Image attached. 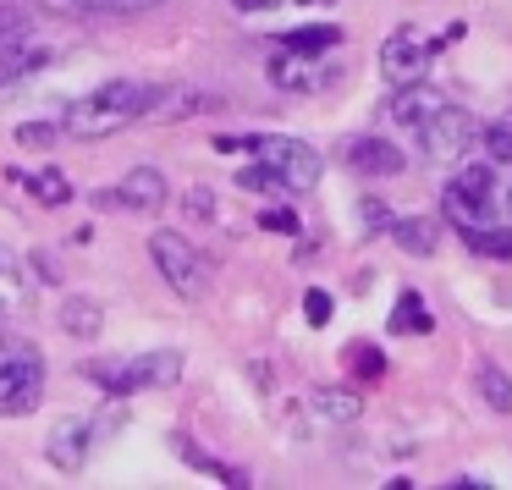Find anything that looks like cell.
Instances as JSON below:
<instances>
[{"instance_id": "obj_1", "label": "cell", "mask_w": 512, "mask_h": 490, "mask_svg": "<svg viewBox=\"0 0 512 490\" xmlns=\"http://www.w3.org/2000/svg\"><path fill=\"white\" fill-rule=\"evenodd\" d=\"M155 100H160L155 83L116 78V83H105V89L72 100L67 116H61V133H67V138H83V144H100V138H116L122 127L144 122V116L155 111Z\"/></svg>"}, {"instance_id": "obj_2", "label": "cell", "mask_w": 512, "mask_h": 490, "mask_svg": "<svg viewBox=\"0 0 512 490\" xmlns=\"http://www.w3.org/2000/svg\"><path fill=\"white\" fill-rule=\"evenodd\" d=\"M215 149H254L259 160H265L270 171L281 177V188L287 193H303V188H314L320 182V155H314L303 138H287V133H248V138H215Z\"/></svg>"}, {"instance_id": "obj_3", "label": "cell", "mask_w": 512, "mask_h": 490, "mask_svg": "<svg viewBox=\"0 0 512 490\" xmlns=\"http://www.w3.org/2000/svg\"><path fill=\"white\" fill-rule=\"evenodd\" d=\"M45 397V358L34 342H0V413L28 419Z\"/></svg>"}, {"instance_id": "obj_4", "label": "cell", "mask_w": 512, "mask_h": 490, "mask_svg": "<svg viewBox=\"0 0 512 490\" xmlns=\"http://www.w3.org/2000/svg\"><path fill=\"white\" fill-rule=\"evenodd\" d=\"M94 386H105L111 397H133V391H149V386H171L182 380V353L177 347H155V353H133L122 364H83Z\"/></svg>"}, {"instance_id": "obj_5", "label": "cell", "mask_w": 512, "mask_h": 490, "mask_svg": "<svg viewBox=\"0 0 512 490\" xmlns=\"http://www.w3.org/2000/svg\"><path fill=\"white\" fill-rule=\"evenodd\" d=\"M149 259H155L160 281H166L177 298H188V303L204 298V287H210V259H204L182 232H155L149 237Z\"/></svg>"}, {"instance_id": "obj_6", "label": "cell", "mask_w": 512, "mask_h": 490, "mask_svg": "<svg viewBox=\"0 0 512 490\" xmlns=\"http://www.w3.org/2000/svg\"><path fill=\"white\" fill-rule=\"evenodd\" d=\"M441 210H446V221H457V232L490 226L496 221V171L490 166H463L452 182H446Z\"/></svg>"}, {"instance_id": "obj_7", "label": "cell", "mask_w": 512, "mask_h": 490, "mask_svg": "<svg viewBox=\"0 0 512 490\" xmlns=\"http://www.w3.org/2000/svg\"><path fill=\"white\" fill-rule=\"evenodd\" d=\"M413 138H419V155H424V160H435V166H452V160H463L468 144L479 138V122H474V111H463V105H441V111H435Z\"/></svg>"}, {"instance_id": "obj_8", "label": "cell", "mask_w": 512, "mask_h": 490, "mask_svg": "<svg viewBox=\"0 0 512 490\" xmlns=\"http://www.w3.org/2000/svg\"><path fill=\"white\" fill-rule=\"evenodd\" d=\"M435 39H424L419 28H397V34L380 45V78L397 89V83H413V78H424V67H430V56H435Z\"/></svg>"}, {"instance_id": "obj_9", "label": "cell", "mask_w": 512, "mask_h": 490, "mask_svg": "<svg viewBox=\"0 0 512 490\" xmlns=\"http://www.w3.org/2000/svg\"><path fill=\"white\" fill-rule=\"evenodd\" d=\"M100 210H133V215H160L166 210V177L155 166H133L111 193H100Z\"/></svg>"}, {"instance_id": "obj_10", "label": "cell", "mask_w": 512, "mask_h": 490, "mask_svg": "<svg viewBox=\"0 0 512 490\" xmlns=\"http://www.w3.org/2000/svg\"><path fill=\"white\" fill-rule=\"evenodd\" d=\"M89 446H94V424L78 419V413L56 419V424H50V435H45V457L61 468V474H83V463H89Z\"/></svg>"}, {"instance_id": "obj_11", "label": "cell", "mask_w": 512, "mask_h": 490, "mask_svg": "<svg viewBox=\"0 0 512 490\" xmlns=\"http://www.w3.org/2000/svg\"><path fill=\"white\" fill-rule=\"evenodd\" d=\"M56 61V45H45V39L34 34H17L0 45V94H12L17 83H28L39 67H50Z\"/></svg>"}, {"instance_id": "obj_12", "label": "cell", "mask_w": 512, "mask_h": 490, "mask_svg": "<svg viewBox=\"0 0 512 490\" xmlns=\"http://www.w3.org/2000/svg\"><path fill=\"white\" fill-rule=\"evenodd\" d=\"M446 105V94L441 89H430L424 78H413V83H397V94H391V105H386V116L402 127V133H419L424 122H430L435 111Z\"/></svg>"}, {"instance_id": "obj_13", "label": "cell", "mask_w": 512, "mask_h": 490, "mask_svg": "<svg viewBox=\"0 0 512 490\" xmlns=\"http://www.w3.org/2000/svg\"><path fill=\"white\" fill-rule=\"evenodd\" d=\"M347 166H353L358 177H397V171H402V149L391 144V138H380V133H364V138L347 144Z\"/></svg>"}, {"instance_id": "obj_14", "label": "cell", "mask_w": 512, "mask_h": 490, "mask_svg": "<svg viewBox=\"0 0 512 490\" xmlns=\"http://www.w3.org/2000/svg\"><path fill=\"white\" fill-rule=\"evenodd\" d=\"M309 413H320L325 424H353L364 413V397L342 386H320V391H309Z\"/></svg>"}, {"instance_id": "obj_15", "label": "cell", "mask_w": 512, "mask_h": 490, "mask_svg": "<svg viewBox=\"0 0 512 490\" xmlns=\"http://www.w3.org/2000/svg\"><path fill=\"white\" fill-rule=\"evenodd\" d=\"M28 303V281H23V265H17L12 248H0V325L12 320V314H23Z\"/></svg>"}, {"instance_id": "obj_16", "label": "cell", "mask_w": 512, "mask_h": 490, "mask_svg": "<svg viewBox=\"0 0 512 490\" xmlns=\"http://www.w3.org/2000/svg\"><path fill=\"white\" fill-rule=\"evenodd\" d=\"M391 237H397L408 254H435V248H441V226H435L430 215H397V221H391Z\"/></svg>"}, {"instance_id": "obj_17", "label": "cell", "mask_w": 512, "mask_h": 490, "mask_svg": "<svg viewBox=\"0 0 512 490\" xmlns=\"http://www.w3.org/2000/svg\"><path fill=\"white\" fill-rule=\"evenodd\" d=\"M6 177H12L17 188H28L39 204H67L72 199V182L61 177L56 166H50V171H6Z\"/></svg>"}, {"instance_id": "obj_18", "label": "cell", "mask_w": 512, "mask_h": 490, "mask_svg": "<svg viewBox=\"0 0 512 490\" xmlns=\"http://www.w3.org/2000/svg\"><path fill=\"white\" fill-rule=\"evenodd\" d=\"M100 325H105V314H100V303H94V298H67V303H61V331H67V336L94 342Z\"/></svg>"}, {"instance_id": "obj_19", "label": "cell", "mask_w": 512, "mask_h": 490, "mask_svg": "<svg viewBox=\"0 0 512 490\" xmlns=\"http://www.w3.org/2000/svg\"><path fill=\"white\" fill-rule=\"evenodd\" d=\"M463 243L485 259H512V226L507 221H490V226H468Z\"/></svg>"}, {"instance_id": "obj_20", "label": "cell", "mask_w": 512, "mask_h": 490, "mask_svg": "<svg viewBox=\"0 0 512 490\" xmlns=\"http://www.w3.org/2000/svg\"><path fill=\"white\" fill-rule=\"evenodd\" d=\"M270 83H276V89H287V94H309L314 89V72H309V56H276L270 61Z\"/></svg>"}, {"instance_id": "obj_21", "label": "cell", "mask_w": 512, "mask_h": 490, "mask_svg": "<svg viewBox=\"0 0 512 490\" xmlns=\"http://www.w3.org/2000/svg\"><path fill=\"white\" fill-rule=\"evenodd\" d=\"M430 309H424V298L419 292H402L397 298V314H391V331L397 336H430Z\"/></svg>"}, {"instance_id": "obj_22", "label": "cell", "mask_w": 512, "mask_h": 490, "mask_svg": "<svg viewBox=\"0 0 512 490\" xmlns=\"http://www.w3.org/2000/svg\"><path fill=\"white\" fill-rule=\"evenodd\" d=\"M331 45H342V28H292L287 39H281V50H292V56H325Z\"/></svg>"}, {"instance_id": "obj_23", "label": "cell", "mask_w": 512, "mask_h": 490, "mask_svg": "<svg viewBox=\"0 0 512 490\" xmlns=\"http://www.w3.org/2000/svg\"><path fill=\"white\" fill-rule=\"evenodd\" d=\"M479 397L496 413H512V375L501 364H479Z\"/></svg>"}, {"instance_id": "obj_24", "label": "cell", "mask_w": 512, "mask_h": 490, "mask_svg": "<svg viewBox=\"0 0 512 490\" xmlns=\"http://www.w3.org/2000/svg\"><path fill=\"white\" fill-rule=\"evenodd\" d=\"M479 144H485V155L496 166H512V111H501L490 127H479Z\"/></svg>"}, {"instance_id": "obj_25", "label": "cell", "mask_w": 512, "mask_h": 490, "mask_svg": "<svg viewBox=\"0 0 512 490\" xmlns=\"http://www.w3.org/2000/svg\"><path fill=\"white\" fill-rule=\"evenodd\" d=\"M78 12H100V17H138V12H155L166 0H67Z\"/></svg>"}, {"instance_id": "obj_26", "label": "cell", "mask_w": 512, "mask_h": 490, "mask_svg": "<svg viewBox=\"0 0 512 490\" xmlns=\"http://www.w3.org/2000/svg\"><path fill=\"white\" fill-rule=\"evenodd\" d=\"M237 188H248V193H276V188H281V177L265 166V160H254V166L237 171Z\"/></svg>"}, {"instance_id": "obj_27", "label": "cell", "mask_w": 512, "mask_h": 490, "mask_svg": "<svg viewBox=\"0 0 512 490\" xmlns=\"http://www.w3.org/2000/svg\"><path fill=\"white\" fill-rule=\"evenodd\" d=\"M61 138V122H23L17 127V144L23 149H50Z\"/></svg>"}, {"instance_id": "obj_28", "label": "cell", "mask_w": 512, "mask_h": 490, "mask_svg": "<svg viewBox=\"0 0 512 490\" xmlns=\"http://www.w3.org/2000/svg\"><path fill=\"white\" fill-rule=\"evenodd\" d=\"M259 226H265V232H281V237H298V215H292V210H281V204H276V210H265V215H259Z\"/></svg>"}, {"instance_id": "obj_29", "label": "cell", "mask_w": 512, "mask_h": 490, "mask_svg": "<svg viewBox=\"0 0 512 490\" xmlns=\"http://www.w3.org/2000/svg\"><path fill=\"white\" fill-rule=\"evenodd\" d=\"M358 210H364V232H391V221H397V215H391L380 199H364Z\"/></svg>"}, {"instance_id": "obj_30", "label": "cell", "mask_w": 512, "mask_h": 490, "mask_svg": "<svg viewBox=\"0 0 512 490\" xmlns=\"http://www.w3.org/2000/svg\"><path fill=\"white\" fill-rule=\"evenodd\" d=\"M303 314H309V325H325L331 320V292H320V287L303 292Z\"/></svg>"}, {"instance_id": "obj_31", "label": "cell", "mask_w": 512, "mask_h": 490, "mask_svg": "<svg viewBox=\"0 0 512 490\" xmlns=\"http://www.w3.org/2000/svg\"><path fill=\"white\" fill-rule=\"evenodd\" d=\"M17 34H28V17L17 12V6H0V45H6V39H17Z\"/></svg>"}, {"instance_id": "obj_32", "label": "cell", "mask_w": 512, "mask_h": 490, "mask_svg": "<svg viewBox=\"0 0 512 490\" xmlns=\"http://www.w3.org/2000/svg\"><path fill=\"white\" fill-rule=\"evenodd\" d=\"M353 369H358V375H380L386 358H375V347H353Z\"/></svg>"}, {"instance_id": "obj_33", "label": "cell", "mask_w": 512, "mask_h": 490, "mask_svg": "<svg viewBox=\"0 0 512 490\" xmlns=\"http://www.w3.org/2000/svg\"><path fill=\"white\" fill-rule=\"evenodd\" d=\"M496 221L512 226V177H496Z\"/></svg>"}, {"instance_id": "obj_34", "label": "cell", "mask_w": 512, "mask_h": 490, "mask_svg": "<svg viewBox=\"0 0 512 490\" xmlns=\"http://www.w3.org/2000/svg\"><path fill=\"white\" fill-rule=\"evenodd\" d=\"M34 276H39V281H61V265H56V259L45 254V248H39V254H34Z\"/></svg>"}, {"instance_id": "obj_35", "label": "cell", "mask_w": 512, "mask_h": 490, "mask_svg": "<svg viewBox=\"0 0 512 490\" xmlns=\"http://www.w3.org/2000/svg\"><path fill=\"white\" fill-rule=\"evenodd\" d=\"M188 215H215V199L210 193H188Z\"/></svg>"}, {"instance_id": "obj_36", "label": "cell", "mask_w": 512, "mask_h": 490, "mask_svg": "<svg viewBox=\"0 0 512 490\" xmlns=\"http://www.w3.org/2000/svg\"><path fill=\"white\" fill-rule=\"evenodd\" d=\"M232 6H237V12H276L281 0H232Z\"/></svg>"}, {"instance_id": "obj_37", "label": "cell", "mask_w": 512, "mask_h": 490, "mask_svg": "<svg viewBox=\"0 0 512 490\" xmlns=\"http://www.w3.org/2000/svg\"><path fill=\"white\" fill-rule=\"evenodd\" d=\"M303 6H336V0H303Z\"/></svg>"}]
</instances>
